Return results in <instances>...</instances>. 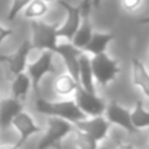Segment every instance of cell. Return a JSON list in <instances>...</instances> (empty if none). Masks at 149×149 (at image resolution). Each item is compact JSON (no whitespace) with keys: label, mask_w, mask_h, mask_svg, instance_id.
I'll return each mask as SVG.
<instances>
[{"label":"cell","mask_w":149,"mask_h":149,"mask_svg":"<svg viewBox=\"0 0 149 149\" xmlns=\"http://www.w3.org/2000/svg\"><path fill=\"white\" fill-rule=\"evenodd\" d=\"M35 110L42 116L58 117V118L67 120L73 124L76 121L86 118V116L78 108L74 100H70V98H63L58 101H48V100L42 98L41 95H37Z\"/></svg>","instance_id":"obj_1"},{"label":"cell","mask_w":149,"mask_h":149,"mask_svg":"<svg viewBox=\"0 0 149 149\" xmlns=\"http://www.w3.org/2000/svg\"><path fill=\"white\" fill-rule=\"evenodd\" d=\"M91 69L94 74V81L101 88H107L111 82L117 79V76L121 72L118 60L113 58L107 53L92 56L91 57Z\"/></svg>","instance_id":"obj_2"},{"label":"cell","mask_w":149,"mask_h":149,"mask_svg":"<svg viewBox=\"0 0 149 149\" xmlns=\"http://www.w3.org/2000/svg\"><path fill=\"white\" fill-rule=\"evenodd\" d=\"M74 130V124L58 118V117H48L47 118V130L44 136L41 137L37 149H50V148H58L61 149V142L66 136L72 134Z\"/></svg>","instance_id":"obj_3"},{"label":"cell","mask_w":149,"mask_h":149,"mask_svg":"<svg viewBox=\"0 0 149 149\" xmlns=\"http://www.w3.org/2000/svg\"><path fill=\"white\" fill-rule=\"evenodd\" d=\"M32 50V44L31 40H25L16 51L10 53V54H2L0 56V64H2L6 79L12 81L15 76H18L19 73L25 72L26 64H28V56Z\"/></svg>","instance_id":"obj_4"},{"label":"cell","mask_w":149,"mask_h":149,"mask_svg":"<svg viewBox=\"0 0 149 149\" xmlns=\"http://www.w3.org/2000/svg\"><path fill=\"white\" fill-rule=\"evenodd\" d=\"M31 34H32V50H48L56 54L58 37H57V25L45 24L42 21L32 19L31 22Z\"/></svg>","instance_id":"obj_5"},{"label":"cell","mask_w":149,"mask_h":149,"mask_svg":"<svg viewBox=\"0 0 149 149\" xmlns=\"http://www.w3.org/2000/svg\"><path fill=\"white\" fill-rule=\"evenodd\" d=\"M53 57H54V53L48 51V50H42L40 57L26 64V73L31 79V88L34 89L35 95H41V91H40V84H41V79L48 73H56V67L53 64Z\"/></svg>","instance_id":"obj_6"},{"label":"cell","mask_w":149,"mask_h":149,"mask_svg":"<svg viewBox=\"0 0 149 149\" xmlns=\"http://www.w3.org/2000/svg\"><path fill=\"white\" fill-rule=\"evenodd\" d=\"M74 102L86 117L104 116L107 108V102L104 98H101L98 94L85 91L82 86H78L76 92H74Z\"/></svg>","instance_id":"obj_7"},{"label":"cell","mask_w":149,"mask_h":149,"mask_svg":"<svg viewBox=\"0 0 149 149\" xmlns=\"http://www.w3.org/2000/svg\"><path fill=\"white\" fill-rule=\"evenodd\" d=\"M56 2L66 10L64 22L60 26H57V37L58 38H66L70 42V40L73 38L74 32L78 31V28L81 25V21H82V13H81L79 5L73 6V5L67 3L66 0H56Z\"/></svg>","instance_id":"obj_8"},{"label":"cell","mask_w":149,"mask_h":149,"mask_svg":"<svg viewBox=\"0 0 149 149\" xmlns=\"http://www.w3.org/2000/svg\"><path fill=\"white\" fill-rule=\"evenodd\" d=\"M12 127H13V129L18 132V134H19V137H18V140H16V143H15V146H16L18 149H21V146H22L31 136H34V134L42 132V127L38 126V124L35 123V120L32 118V116H31L29 113L24 111V110H22L19 114H16V117H15L13 121H12Z\"/></svg>","instance_id":"obj_9"},{"label":"cell","mask_w":149,"mask_h":149,"mask_svg":"<svg viewBox=\"0 0 149 149\" xmlns=\"http://www.w3.org/2000/svg\"><path fill=\"white\" fill-rule=\"evenodd\" d=\"M111 124L108 123V120L104 116H98V117H86L81 121L74 123V129H78L86 134H89L92 139H95L98 143L105 140L108 136Z\"/></svg>","instance_id":"obj_10"},{"label":"cell","mask_w":149,"mask_h":149,"mask_svg":"<svg viewBox=\"0 0 149 149\" xmlns=\"http://www.w3.org/2000/svg\"><path fill=\"white\" fill-rule=\"evenodd\" d=\"M56 54L63 58L67 73L72 74L74 81L79 84V56L82 54V50L76 48L72 42H58Z\"/></svg>","instance_id":"obj_11"},{"label":"cell","mask_w":149,"mask_h":149,"mask_svg":"<svg viewBox=\"0 0 149 149\" xmlns=\"http://www.w3.org/2000/svg\"><path fill=\"white\" fill-rule=\"evenodd\" d=\"M104 117L108 120L110 124H116V126L124 129V130L129 132V133L137 132V130L133 127V124H132V120H130V110H127L126 107L120 105V104L116 102V101H111L110 104H107Z\"/></svg>","instance_id":"obj_12"},{"label":"cell","mask_w":149,"mask_h":149,"mask_svg":"<svg viewBox=\"0 0 149 149\" xmlns=\"http://www.w3.org/2000/svg\"><path fill=\"white\" fill-rule=\"evenodd\" d=\"M24 110V104L12 97L0 100V130L6 132L12 127V121Z\"/></svg>","instance_id":"obj_13"},{"label":"cell","mask_w":149,"mask_h":149,"mask_svg":"<svg viewBox=\"0 0 149 149\" xmlns=\"http://www.w3.org/2000/svg\"><path fill=\"white\" fill-rule=\"evenodd\" d=\"M114 38L116 35L113 32H94L82 51H85L91 57L107 53V47L114 41Z\"/></svg>","instance_id":"obj_14"},{"label":"cell","mask_w":149,"mask_h":149,"mask_svg":"<svg viewBox=\"0 0 149 149\" xmlns=\"http://www.w3.org/2000/svg\"><path fill=\"white\" fill-rule=\"evenodd\" d=\"M132 81L133 85L137 86L142 94L149 100V72L145 63L139 58L132 60Z\"/></svg>","instance_id":"obj_15"},{"label":"cell","mask_w":149,"mask_h":149,"mask_svg":"<svg viewBox=\"0 0 149 149\" xmlns=\"http://www.w3.org/2000/svg\"><path fill=\"white\" fill-rule=\"evenodd\" d=\"M79 86H82L85 91L97 94L95 89V81L91 69V56L82 51L79 56Z\"/></svg>","instance_id":"obj_16"},{"label":"cell","mask_w":149,"mask_h":149,"mask_svg":"<svg viewBox=\"0 0 149 149\" xmlns=\"http://www.w3.org/2000/svg\"><path fill=\"white\" fill-rule=\"evenodd\" d=\"M78 86H79V84L74 81V78L72 74H69L67 72L57 74L56 79H54V84H53V89H54L56 95L63 97V98H67L69 95L74 94Z\"/></svg>","instance_id":"obj_17"},{"label":"cell","mask_w":149,"mask_h":149,"mask_svg":"<svg viewBox=\"0 0 149 149\" xmlns=\"http://www.w3.org/2000/svg\"><path fill=\"white\" fill-rule=\"evenodd\" d=\"M10 91H12V98L21 101L22 104L26 101L28 98V92L31 89V79L28 76V73L22 72L18 76H15L10 81Z\"/></svg>","instance_id":"obj_18"},{"label":"cell","mask_w":149,"mask_h":149,"mask_svg":"<svg viewBox=\"0 0 149 149\" xmlns=\"http://www.w3.org/2000/svg\"><path fill=\"white\" fill-rule=\"evenodd\" d=\"M94 31H92V24H91V18H82L81 21V25L78 28V31L74 32L73 38L70 40V42L79 48V50H84V47L88 44L89 38L92 37Z\"/></svg>","instance_id":"obj_19"},{"label":"cell","mask_w":149,"mask_h":149,"mask_svg":"<svg viewBox=\"0 0 149 149\" xmlns=\"http://www.w3.org/2000/svg\"><path fill=\"white\" fill-rule=\"evenodd\" d=\"M130 120L136 130L149 129V111L145 108L140 100H137L133 110H130Z\"/></svg>","instance_id":"obj_20"},{"label":"cell","mask_w":149,"mask_h":149,"mask_svg":"<svg viewBox=\"0 0 149 149\" xmlns=\"http://www.w3.org/2000/svg\"><path fill=\"white\" fill-rule=\"evenodd\" d=\"M22 12L26 19H38L48 12V5L42 0H31Z\"/></svg>","instance_id":"obj_21"},{"label":"cell","mask_w":149,"mask_h":149,"mask_svg":"<svg viewBox=\"0 0 149 149\" xmlns=\"http://www.w3.org/2000/svg\"><path fill=\"white\" fill-rule=\"evenodd\" d=\"M73 137H74V143H76L78 149H100L98 142L95 139H92L89 134L74 129L73 130Z\"/></svg>","instance_id":"obj_22"},{"label":"cell","mask_w":149,"mask_h":149,"mask_svg":"<svg viewBox=\"0 0 149 149\" xmlns=\"http://www.w3.org/2000/svg\"><path fill=\"white\" fill-rule=\"evenodd\" d=\"M31 2V0H12V5H10V9H9V13H8V21L9 22H13L16 19V16L25 9V6Z\"/></svg>","instance_id":"obj_23"},{"label":"cell","mask_w":149,"mask_h":149,"mask_svg":"<svg viewBox=\"0 0 149 149\" xmlns=\"http://www.w3.org/2000/svg\"><path fill=\"white\" fill-rule=\"evenodd\" d=\"M143 3V0H121V8L126 12H136Z\"/></svg>","instance_id":"obj_24"},{"label":"cell","mask_w":149,"mask_h":149,"mask_svg":"<svg viewBox=\"0 0 149 149\" xmlns=\"http://www.w3.org/2000/svg\"><path fill=\"white\" fill-rule=\"evenodd\" d=\"M92 2L94 0H82L79 9L82 13V18H91V10H92Z\"/></svg>","instance_id":"obj_25"},{"label":"cell","mask_w":149,"mask_h":149,"mask_svg":"<svg viewBox=\"0 0 149 149\" xmlns=\"http://www.w3.org/2000/svg\"><path fill=\"white\" fill-rule=\"evenodd\" d=\"M10 35H13V29L12 28H6L0 24V44H2L6 38H9Z\"/></svg>","instance_id":"obj_26"},{"label":"cell","mask_w":149,"mask_h":149,"mask_svg":"<svg viewBox=\"0 0 149 149\" xmlns=\"http://www.w3.org/2000/svg\"><path fill=\"white\" fill-rule=\"evenodd\" d=\"M117 149H134V146L132 143H120L117 146Z\"/></svg>","instance_id":"obj_27"},{"label":"cell","mask_w":149,"mask_h":149,"mask_svg":"<svg viewBox=\"0 0 149 149\" xmlns=\"http://www.w3.org/2000/svg\"><path fill=\"white\" fill-rule=\"evenodd\" d=\"M139 24H142V25H145V24H149V15H148V16H143V18H140V19H139Z\"/></svg>","instance_id":"obj_28"},{"label":"cell","mask_w":149,"mask_h":149,"mask_svg":"<svg viewBox=\"0 0 149 149\" xmlns=\"http://www.w3.org/2000/svg\"><path fill=\"white\" fill-rule=\"evenodd\" d=\"M0 149H18L15 145H3V146H0Z\"/></svg>","instance_id":"obj_29"},{"label":"cell","mask_w":149,"mask_h":149,"mask_svg":"<svg viewBox=\"0 0 149 149\" xmlns=\"http://www.w3.org/2000/svg\"><path fill=\"white\" fill-rule=\"evenodd\" d=\"M101 3H102V0H94V2H92V8H100Z\"/></svg>","instance_id":"obj_30"},{"label":"cell","mask_w":149,"mask_h":149,"mask_svg":"<svg viewBox=\"0 0 149 149\" xmlns=\"http://www.w3.org/2000/svg\"><path fill=\"white\" fill-rule=\"evenodd\" d=\"M42 2H44V3H47V5H48V3H53V2H56V0H42Z\"/></svg>","instance_id":"obj_31"},{"label":"cell","mask_w":149,"mask_h":149,"mask_svg":"<svg viewBox=\"0 0 149 149\" xmlns=\"http://www.w3.org/2000/svg\"><path fill=\"white\" fill-rule=\"evenodd\" d=\"M61 149H63V148H61Z\"/></svg>","instance_id":"obj_32"}]
</instances>
